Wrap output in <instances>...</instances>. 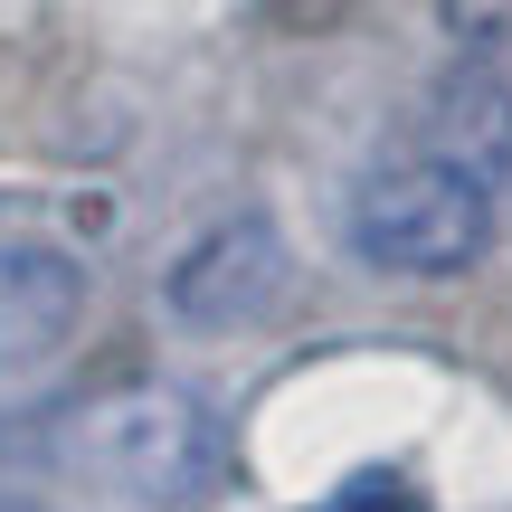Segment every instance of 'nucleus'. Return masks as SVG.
<instances>
[{
    "label": "nucleus",
    "instance_id": "6",
    "mask_svg": "<svg viewBox=\"0 0 512 512\" xmlns=\"http://www.w3.org/2000/svg\"><path fill=\"white\" fill-rule=\"evenodd\" d=\"M446 38H456L465 57H494V67H512V0H437Z\"/></svg>",
    "mask_w": 512,
    "mask_h": 512
},
{
    "label": "nucleus",
    "instance_id": "3",
    "mask_svg": "<svg viewBox=\"0 0 512 512\" xmlns=\"http://www.w3.org/2000/svg\"><path fill=\"white\" fill-rule=\"evenodd\" d=\"M285 238H275V219L266 209H238V219H219V228H200L181 256H171V275H162V304H171V323H190V332H247V323H266L275 304H285Z\"/></svg>",
    "mask_w": 512,
    "mask_h": 512
},
{
    "label": "nucleus",
    "instance_id": "7",
    "mask_svg": "<svg viewBox=\"0 0 512 512\" xmlns=\"http://www.w3.org/2000/svg\"><path fill=\"white\" fill-rule=\"evenodd\" d=\"M323 512H418V494H408L399 475H351L342 494H332Z\"/></svg>",
    "mask_w": 512,
    "mask_h": 512
},
{
    "label": "nucleus",
    "instance_id": "1",
    "mask_svg": "<svg viewBox=\"0 0 512 512\" xmlns=\"http://www.w3.org/2000/svg\"><path fill=\"white\" fill-rule=\"evenodd\" d=\"M57 465L76 484L143 512H181L219 484V418L209 399H190L181 380H124L105 399H86L57 437Z\"/></svg>",
    "mask_w": 512,
    "mask_h": 512
},
{
    "label": "nucleus",
    "instance_id": "5",
    "mask_svg": "<svg viewBox=\"0 0 512 512\" xmlns=\"http://www.w3.org/2000/svg\"><path fill=\"white\" fill-rule=\"evenodd\" d=\"M418 152H437V162L503 190L512 181V67H494V57L446 67L418 105Z\"/></svg>",
    "mask_w": 512,
    "mask_h": 512
},
{
    "label": "nucleus",
    "instance_id": "2",
    "mask_svg": "<svg viewBox=\"0 0 512 512\" xmlns=\"http://www.w3.org/2000/svg\"><path fill=\"white\" fill-rule=\"evenodd\" d=\"M342 228H351V256L380 275H465L494 247V181L437 162V152H408V162L361 171Z\"/></svg>",
    "mask_w": 512,
    "mask_h": 512
},
{
    "label": "nucleus",
    "instance_id": "4",
    "mask_svg": "<svg viewBox=\"0 0 512 512\" xmlns=\"http://www.w3.org/2000/svg\"><path fill=\"white\" fill-rule=\"evenodd\" d=\"M86 323V266L48 238H0V380H29Z\"/></svg>",
    "mask_w": 512,
    "mask_h": 512
},
{
    "label": "nucleus",
    "instance_id": "8",
    "mask_svg": "<svg viewBox=\"0 0 512 512\" xmlns=\"http://www.w3.org/2000/svg\"><path fill=\"white\" fill-rule=\"evenodd\" d=\"M0 512H48V503H29V494H0Z\"/></svg>",
    "mask_w": 512,
    "mask_h": 512
}]
</instances>
